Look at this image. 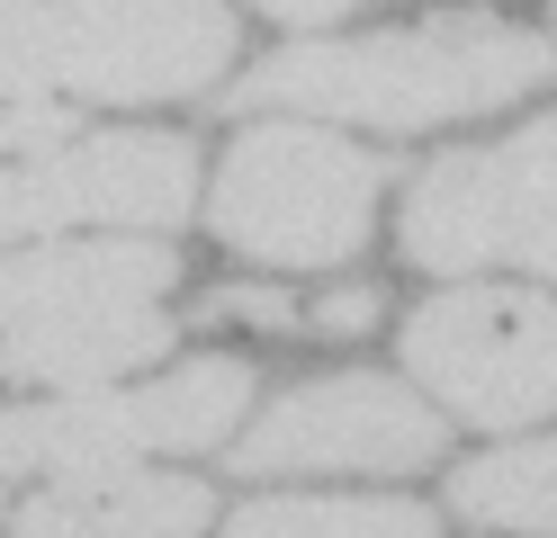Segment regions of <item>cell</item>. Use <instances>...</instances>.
I'll return each mask as SVG.
<instances>
[{"label": "cell", "mask_w": 557, "mask_h": 538, "mask_svg": "<svg viewBox=\"0 0 557 538\" xmlns=\"http://www.w3.org/2000/svg\"><path fill=\"white\" fill-rule=\"evenodd\" d=\"M171 350V314L145 305V314H117V323H63V333H18L0 341V368L18 386H109L126 368H153Z\"/></svg>", "instance_id": "obj_11"}, {"label": "cell", "mask_w": 557, "mask_h": 538, "mask_svg": "<svg viewBox=\"0 0 557 538\" xmlns=\"http://www.w3.org/2000/svg\"><path fill=\"white\" fill-rule=\"evenodd\" d=\"M198 323H252V333L297 341V333H306V305L288 297V287H216V297L198 305Z\"/></svg>", "instance_id": "obj_14"}, {"label": "cell", "mask_w": 557, "mask_h": 538, "mask_svg": "<svg viewBox=\"0 0 557 538\" xmlns=\"http://www.w3.org/2000/svg\"><path fill=\"white\" fill-rule=\"evenodd\" d=\"M405 261L432 278L531 270L557 278V117H531L504 143L441 153L405 189Z\"/></svg>", "instance_id": "obj_4"}, {"label": "cell", "mask_w": 557, "mask_h": 538, "mask_svg": "<svg viewBox=\"0 0 557 538\" xmlns=\"http://www.w3.org/2000/svg\"><path fill=\"white\" fill-rule=\"evenodd\" d=\"M198 207V143L117 126V135H73L54 153L0 162V251L27 234H171Z\"/></svg>", "instance_id": "obj_6"}, {"label": "cell", "mask_w": 557, "mask_h": 538, "mask_svg": "<svg viewBox=\"0 0 557 538\" xmlns=\"http://www.w3.org/2000/svg\"><path fill=\"white\" fill-rule=\"evenodd\" d=\"M73 143V99H0V153H54Z\"/></svg>", "instance_id": "obj_15"}, {"label": "cell", "mask_w": 557, "mask_h": 538, "mask_svg": "<svg viewBox=\"0 0 557 538\" xmlns=\"http://www.w3.org/2000/svg\"><path fill=\"white\" fill-rule=\"evenodd\" d=\"M225 538H441V512L413 493H261L225 512Z\"/></svg>", "instance_id": "obj_12"}, {"label": "cell", "mask_w": 557, "mask_h": 538, "mask_svg": "<svg viewBox=\"0 0 557 538\" xmlns=\"http://www.w3.org/2000/svg\"><path fill=\"white\" fill-rule=\"evenodd\" d=\"M377 189H387V162L369 143L333 135V126H306V117H261L225 143L216 189H207V225L243 261L333 270L369 242Z\"/></svg>", "instance_id": "obj_3"}, {"label": "cell", "mask_w": 557, "mask_h": 538, "mask_svg": "<svg viewBox=\"0 0 557 538\" xmlns=\"http://www.w3.org/2000/svg\"><path fill=\"white\" fill-rule=\"evenodd\" d=\"M252 10H270V18H288V27H333L342 10H360V0H252Z\"/></svg>", "instance_id": "obj_17"}, {"label": "cell", "mask_w": 557, "mask_h": 538, "mask_svg": "<svg viewBox=\"0 0 557 538\" xmlns=\"http://www.w3.org/2000/svg\"><path fill=\"white\" fill-rule=\"evenodd\" d=\"M449 512L476 529H557V440L485 449L476 466L449 476Z\"/></svg>", "instance_id": "obj_13"}, {"label": "cell", "mask_w": 557, "mask_h": 538, "mask_svg": "<svg viewBox=\"0 0 557 538\" xmlns=\"http://www.w3.org/2000/svg\"><path fill=\"white\" fill-rule=\"evenodd\" d=\"M377 287H324L315 305H306V341H351V333H369L377 323Z\"/></svg>", "instance_id": "obj_16"}, {"label": "cell", "mask_w": 557, "mask_h": 538, "mask_svg": "<svg viewBox=\"0 0 557 538\" xmlns=\"http://www.w3.org/2000/svg\"><path fill=\"white\" fill-rule=\"evenodd\" d=\"M234 46L216 0H0V99H198Z\"/></svg>", "instance_id": "obj_2"}, {"label": "cell", "mask_w": 557, "mask_h": 538, "mask_svg": "<svg viewBox=\"0 0 557 538\" xmlns=\"http://www.w3.org/2000/svg\"><path fill=\"white\" fill-rule=\"evenodd\" d=\"M557 82V46L512 18H413L377 36H324L278 46L234 82V108L252 117H342L377 135H423L449 117H485Z\"/></svg>", "instance_id": "obj_1"}, {"label": "cell", "mask_w": 557, "mask_h": 538, "mask_svg": "<svg viewBox=\"0 0 557 538\" xmlns=\"http://www.w3.org/2000/svg\"><path fill=\"white\" fill-rule=\"evenodd\" d=\"M171 278H181V251L162 234H54V242L0 261V341L145 314V305H162Z\"/></svg>", "instance_id": "obj_8"}, {"label": "cell", "mask_w": 557, "mask_h": 538, "mask_svg": "<svg viewBox=\"0 0 557 538\" xmlns=\"http://www.w3.org/2000/svg\"><path fill=\"white\" fill-rule=\"evenodd\" d=\"M117 413L135 430V458H189L216 449L225 430L252 413V368L243 359H181L145 386H117Z\"/></svg>", "instance_id": "obj_10"}, {"label": "cell", "mask_w": 557, "mask_h": 538, "mask_svg": "<svg viewBox=\"0 0 557 538\" xmlns=\"http://www.w3.org/2000/svg\"><path fill=\"white\" fill-rule=\"evenodd\" d=\"M441 413L377 368L306 377L234 440V476H413L441 458Z\"/></svg>", "instance_id": "obj_7"}, {"label": "cell", "mask_w": 557, "mask_h": 538, "mask_svg": "<svg viewBox=\"0 0 557 538\" xmlns=\"http://www.w3.org/2000/svg\"><path fill=\"white\" fill-rule=\"evenodd\" d=\"M405 368L423 377L432 413L476 430H531L557 413V297L548 287H441L405 314Z\"/></svg>", "instance_id": "obj_5"}, {"label": "cell", "mask_w": 557, "mask_h": 538, "mask_svg": "<svg viewBox=\"0 0 557 538\" xmlns=\"http://www.w3.org/2000/svg\"><path fill=\"white\" fill-rule=\"evenodd\" d=\"M10 538H198L216 521V493L198 476H153L145 458L46 476L27 502H10Z\"/></svg>", "instance_id": "obj_9"}]
</instances>
